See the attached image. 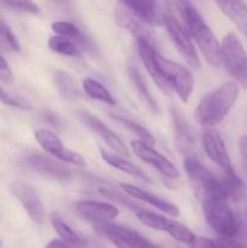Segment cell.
I'll list each match as a JSON object with an SVG mask.
<instances>
[{"mask_svg":"<svg viewBox=\"0 0 247 248\" xmlns=\"http://www.w3.org/2000/svg\"><path fill=\"white\" fill-rule=\"evenodd\" d=\"M164 24L170 38L173 41L178 52L183 56L185 62L194 69H200V57H199V53L193 43V38H191L190 33L185 28V26L170 12L165 14Z\"/></svg>","mask_w":247,"mask_h":248,"instance_id":"8992f818","label":"cell"},{"mask_svg":"<svg viewBox=\"0 0 247 248\" xmlns=\"http://www.w3.org/2000/svg\"><path fill=\"white\" fill-rule=\"evenodd\" d=\"M51 222H52L53 229L56 230V232L60 235V237L63 241L68 242V244L72 245V246H82V245H85L87 242L86 239L79 236V235H77V232L63 220V218L61 217L58 213L53 212L52 215H51Z\"/></svg>","mask_w":247,"mask_h":248,"instance_id":"4316f807","label":"cell"},{"mask_svg":"<svg viewBox=\"0 0 247 248\" xmlns=\"http://www.w3.org/2000/svg\"><path fill=\"white\" fill-rule=\"evenodd\" d=\"M0 248H2V242H1V240H0Z\"/></svg>","mask_w":247,"mask_h":248,"instance_id":"b9f144b4","label":"cell"},{"mask_svg":"<svg viewBox=\"0 0 247 248\" xmlns=\"http://www.w3.org/2000/svg\"><path fill=\"white\" fill-rule=\"evenodd\" d=\"M0 80L5 84H12L14 82V73L10 68L9 63L4 57L0 55Z\"/></svg>","mask_w":247,"mask_h":248,"instance_id":"8d00e7d4","label":"cell"},{"mask_svg":"<svg viewBox=\"0 0 247 248\" xmlns=\"http://www.w3.org/2000/svg\"><path fill=\"white\" fill-rule=\"evenodd\" d=\"M137 46H138V52H139L140 60H142L143 64H144L145 69L149 73V75L152 77V79L154 80L155 84L157 85L160 90L165 93H171L173 90L170 86L169 82L164 79L162 74L160 73L159 67H157L156 58H155V52H156V47L154 45H152L148 41L142 40V39H138L137 40Z\"/></svg>","mask_w":247,"mask_h":248,"instance_id":"e0dca14e","label":"cell"},{"mask_svg":"<svg viewBox=\"0 0 247 248\" xmlns=\"http://www.w3.org/2000/svg\"><path fill=\"white\" fill-rule=\"evenodd\" d=\"M96 228L118 248H159L135 229L125 225L113 224L109 222L97 224Z\"/></svg>","mask_w":247,"mask_h":248,"instance_id":"ba28073f","label":"cell"},{"mask_svg":"<svg viewBox=\"0 0 247 248\" xmlns=\"http://www.w3.org/2000/svg\"><path fill=\"white\" fill-rule=\"evenodd\" d=\"M60 1H64V0H60Z\"/></svg>","mask_w":247,"mask_h":248,"instance_id":"7bdbcfd3","label":"cell"},{"mask_svg":"<svg viewBox=\"0 0 247 248\" xmlns=\"http://www.w3.org/2000/svg\"><path fill=\"white\" fill-rule=\"evenodd\" d=\"M131 148H132L133 153L138 159L156 169L160 173L164 174L167 178L174 179L179 178V176H181L178 169L161 153L155 150L152 147V144H148V143L138 140L131 142Z\"/></svg>","mask_w":247,"mask_h":248,"instance_id":"30bf717a","label":"cell"},{"mask_svg":"<svg viewBox=\"0 0 247 248\" xmlns=\"http://www.w3.org/2000/svg\"><path fill=\"white\" fill-rule=\"evenodd\" d=\"M207 224L219 237H235L240 232V220L229 205V198L220 179L195 186Z\"/></svg>","mask_w":247,"mask_h":248,"instance_id":"6da1fadb","label":"cell"},{"mask_svg":"<svg viewBox=\"0 0 247 248\" xmlns=\"http://www.w3.org/2000/svg\"><path fill=\"white\" fill-rule=\"evenodd\" d=\"M218 9L237 27L240 31L247 33V5L244 0H215Z\"/></svg>","mask_w":247,"mask_h":248,"instance_id":"44dd1931","label":"cell"},{"mask_svg":"<svg viewBox=\"0 0 247 248\" xmlns=\"http://www.w3.org/2000/svg\"><path fill=\"white\" fill-rule=\"evenodd\" d=\"M119 186L121 188V190L125 191L126 194H128L131 198L136 199V200L144 201V202L154 206L155 208H157L159 211H162V212L171 216V217H178L179 216L178 207H177L174 203L170 202V201L165 200V199L160 198V196L154 195V194L149 193V191L147 190H143V189L138 188V186H132V184L120 183Z\"/></svg>","mask_w":247,"mask_h":248,"instance_id":"ac0fdd59","label":"cell"},{"mask_svg":"<svg viewBox=\"0 0 247 248\" xmlns=\"http://www.w3.org/2000/svg\"><path fill=\"white\" fill-rule=\"evenodd\" d=\"M155 58L164 79L169 82L172 90L176 91L179 98L186 103L194 91V77L190 70L181 63L167 60L157 51L155 52Z\"/></svg>","mask_w":247,"mask_h":248,"instance_id":"5b68a950","label":"cell"},{"mask_svg":"<svg viewBox=\"0 0 247 248\" xmlns=\"http://www.w3.org/2000/svg\"><path fill=\"white\" fill-rule=\"evenodd\" d=\"M184 170L186 176L195 186H202V184L210 183L215 181L217 177L210 171L206 166H203L196 156H185L184 157Z\"/></svg>","mask_w":247,"mask_h":248,"instance_id":"cb8c5ba5","label":"cell"},{"mask_svg":"<svg viewBox=\"0 0 247 248\" xmlns=\"http://www.w3.org/2000/svg\"><path fill=\"white\" fill-rule=\"evenodd\" d=\"M45 119L50 125L55 126V127H58V126H60V120H58V118L56 116V114L45 113Z\"/></svg>","mask_w":247,"mask_h":248,"instance_id":"ab89813d","label":"cell"},{"mask_svg":"<svg viewBox=\"0 0 247 248\" xmlns=\"http://www.w3.org/2000/svg\"><path fill=\"white\" fill-rule=\"evenodd\" d=\"M74 211L85 220L97 224L109 223L115 219L120 211L114 203L99 202L93 200H81L74 203Z\"/></svg>","mask_w":247,"mask_h":248,"instance_id":"9a60e30c","label":"cell"},{"mask_svg":"<svg viewBox=\"0 0 247 248\" xmlns=\"http://www.w3.org/2000/svg\"><path fill=\"white\" fill-rule=\"evenodd\" d=\"M0 40H1L10 50L16 51V52H18V51L21 50L16 35H15L14 31H11L9 24L5 23L2 19H0Z\"/></svg>","mask_w":247,"mask_h":248,"instance_id":"e575fe53","label":"cell"},{"mask_svg":"<svg viewBox=\"0 0 247 248\" xmlns=\"http://www.w3.org/2000/svg\"><path fill=\"white\" fill-rule=\"evenodd\" d=\"M34 137L39 145L43 148L44 152L57 157L61 161L75 165L77 167L86 166V160L79 153L63 147L60 137L52 131L47 130V128H39L34 132Z\"/></svg>","mask_w":247,"mask_h":248,"instance_id":"9c48e42d","label":"cell"},{"mask_svg":"<svg viewBox=\"0 0 247 248\" xmlns=\"http://www.w3.org/2000/svg\"><path fill=\"white\" fill-rule=\"evenodd\" d=\"M10 190L22 203L31 219L36 224H43L45 220V211L36 189L26 182L17 181L10 186Z\"/></svg>","mask_w":247,"mask_h":248,"instance_id":"7c38bea8","label":"cell"},{"mask_svg":"<svg viewBox=\"0 0 247 248\" xmlns=\"http://www.w3.org/2000/svg\"><path fill=\"white\" fill-rule=\"evenodd\" d=\"M224 190L227 193L229 200L237 201L242 198L245 190V184L242 179L237 176L234 169L229 170V171H224V176L220 179Z\"/></svg>","mask_w":247,"mask_h":248,"instance_id":"f546056e","label":"cell"},{"mask_svg":"<svg viewBox=\"0 0 247 248\" xmlns=\"http://www.w3.org/2000/svg\"><path fill=\"white\" fill-rule=\"evenodd\" d=\"M246 36H247V33H246Z\"/></svg>","mask_w":247,"mask_h":248,"instance_id":"ee69618b","label":"cell"},{"mask_svg":"<svg viewBox=\"0 0 247 248\" xmlns=\"http://www.w3.org/2000/svg\"><path fill=\"white\" fill-rule=\"evenodd\" d=\"M128 10L140 21L153 23L156 17L155 0H123Z\"/></svg>","mask_w":247,"mask_h":248,"instance_id":"484cf974","label":"cell"},{"mask_svg":"<svg viewBox=\"0 0 247 248\" xmlns=\"http://www.w3.org/2000/svg\"><path fill=\"white\" fill-rule=\"evenodd\" d=\"M6 48H7V46L5 45L1 40H0V50H6Z\"/></svg>","mask_w":247,"mask_h":248,"instance_id":"60d3db41","label":"cell"},{"mask_svg":"<svg viewBox=\"0 0 247 248\" xmlns=\"http://www.w3.org/2000/svg\"><path fill=\"white\" fill-rule=\"evenodd\" d=\"M70 247H72V245L63 241L62 239L51 240V241L47 244V246H46V248H70Z\"/></svg>","mask_w":247,"mask_h":248,"instance_id":"f35d334b","label":"cell"},{"mask_svg":"<svg viewBox=\"0 0 247 248\" xmlns=\"http://www.w3.org/2000/svg\"><path fill=\"white\" fill-rule=\"evenodd\" d=\"M51 29L57 35L72 39L73 41H75L80 46L81 50L87 51V52H93L94 51V45L92 44V41L75 24L65 21H56L51 24Z\"/></svg>","mask_w":247,"mask_h":248,"instance_id":"7402d4cb","label":"cell"},{"mask_svg":"<svg viewBox=\"0 0 247 248\" xmlns=\"http://www.w3.org/2000/svg\"><path fill=\"white\" fill-rule=\"evenodd\" d=\"M189 246L191 248H246L244 244L234 240V237L207 239V237L195 236Z\"/></svg>","mask_w":247,"mask_h":248,"instance_id":"4dcf8cb0","label":"cell"},{"mask_svg":"<svg viewBox=\"0 0 247 248\" xmlns=\"http://www.w3.org/2000/svg\"><path fill=\"white\" fill-rule=\"evenodd\" d=\"M135 215L144 225L152 228V229L159 230V232H167L176 241L181 242V244L190 245L193 240L195 239V234L189 228H186L185 225L177 222V220L171 219V218H167L162 215H157V213L149 212L144 208L136 212Z\"/></svg>","mask_w":247,"mask_h":248,"instance_id":"52a82bcc","label":"cell"},{"mask_svg":"<svg viewBox=\"0 0 247 248\" xmlns=\"http://www.w3.org/2000/svg\"><path fill=\"white\" fill-rule=\"evenodd\" d=\"M26 164L31 170L38 172L39 174L53 179V181L68 182L73 177L72 171L68 167H65L64 165L56 162L55 160L50 159L46 155L38 154V153L29 154L26 157Z\"/></svg>","mask_w":247,"mask_h":248,"instance_id":"2e32d148","label":"cell"},{"mask_svg":"<svg viewBox=\"0 0 247 248\" xmlns=\"http://www.w3.org/2000/svg\"><path fill=\"white\" fill-rule=\"evenodd\" d=\"M115 18L119 26L121 28L126 29L127 31H130L132 36H135L136 40L142 39V40L148 41V43H150L156 47L153 35L145 27L142 26V23H140V21L137 18L136 15H132L131 11H127L126 9H123V7H118L115 10Z\"/></svg>","mask_w":247,"mask_h":248,"instance_id":"d6986e66","label":"cell"},{"mask_svg":"<svg viewBox=\"0 0 247 248\" xmlns=\"http://www.w3.org/2000/svg\"><path fill=\"white\" fill-rule=\"evenodd\" d=\"M82 90L90 98L101 101L103 103L110 104V106H114L116 103L115 98L107 90V87L99 81H97V80L92 79V78H86V79L82 80Z\"/></svg>","mask_w":247,"mask_h":248,"instance_id":"83f0119b","label":"cell"},{"mask_svg":"<svg viewBox=\"0 0 247 248\" xmlns=\"http://www.w3.org/2000/svg\"><path fill=\"white\" fill-rule=\"evenodd\" d=\"M201 144L208 159L215 162L223 171L234 169L232 165L229 153L220 133L215 127H203L201 133Z\"/></svg>","mask_w":247,"mask_h":248,"instance_id":"8fae6325","label":"cell"},{"mask_svg":"<svg viewBox=\"0 0 247 248\" xmlns=\"http://www.w3.org/2000/svg\"><path fill=\"white\" fill-rule=\"evenodd\" d=\"M50 50L60 55L68 56V57H80L81 56V48L72 39L65 38L62 35H53L48 39L47 43Z\"/></svg>","mask_w":247,"mask_h":248,"instance_id":"f1b7e54d","label":"cell"},{"mask_svg":"<svg viewBox=\"0 0 247 248\" xmlns=\"http://www.w3.org/2000/svg\"><path fill=\"white\" fill-rule=\"evenodd\" d=\"M53 80H55V86L58 93L67 101L74 102L82 97L81 90L77 85V81L69 73L57 70L53 74Z\"/></svg>","mask_w":247,"mask_h":248,"instance_id":"603a6c76","label":"cell"},{"mask_svg":"<svg viewBox=\"0 0 247 248\" xmlns=\"http://www.w3.org/2000/svg\"><path fill=\"white\" fill-rule=\"evenodd\" d=\"M240 87L229 81L220 85L200 99L194 111L195 121L202 127H215L222 123L237 101Z\"/></svg>","mask_w":247,"mask_h":248,"instance_id":"3957f363","label":"cell"},{"mask_svg":"<svg viewBox=\"0 0 247 248\" xmlns=\"http://www.w3.org/2000/svg\"><path fill=\"white\" fill-rule=\"evenodd\" d=\"M98 193L101 194L102 196H104L108 200L113 201V202L119 203V205L124 206V207L128 208L132 212H138V211L143 210L142 206H139L138 203H136L133 201V198H131L128 194H126L125 191H118L114 190V189H109V188H99Z\"/></svg>","mask_w":247,"mask_h":248,"instance_id":"1f68e13d","label":"cell"},{"mask_svg":"<svg viewBox=\"0 0 247 248\" xmlns=\"http://www.w3.org/2000/svg\"><path fill=\"white\" fill-rule=\"evenodd\" d=\"M176 1L183 24L190 33L191 38L195 40L205 60L210 64L219 67L222 64L220 43L216 38L212 29L208 27L191 0H176Z\"/></svg>","mask_w":247,"mask_h":248,"instance_id":"7a4b0ae2","label":"cell"},{"mask_svg":"<svg viewBox=\"0 0 247 248\" xmlns=\"http://www.w3.org/2000/svg\"><path fill=\"white\" fill-rule=\"evenodd\" d=\"M222 64L239 86L247 91V52L234 33L223 38L220 44Z\"/></svg>","mask_w":247,"mask_h":248,"instance_id":"277c9868","label":"cell"},{"mask_svg":"<svg viewBox=\"0 0 247 248\" xmlns=\"http://www.w3.org/2000/svg\"><path fill=\"white\" fill-rule=\"evenodd\" d=\"M110 118H113L114 120L119 121V123L123 124L124 126H126L131 132L135 133V135L137 136L140 140H143V142L148 143V144H154L155 143L154 136L150 133V131L148 130V128H145L144 126H142L140 124L136 123V121L131 120V119L124 118V116H119V115H111V114H110Z\"/></svg>","mask_w":247,"mask_h":248,"instance_id":"d6a6232c","label":"cell"},{"mask_svg":"<svg viewBox=\"0 0 247 248\" xmlns=\"http://www.w3.org/2000/svg\"><path fill=\"white\" fill-rule=\"evenodd\" d=\"M239 150L244 161L247 162V135L241 136L239 140Z\"/></svg>","mask_w":247,"mask_h":248,"instance_id":"74e56055","label":"cell"},{"mask_svg":"<svg viewBox=\"0 0 247 248\" xmlns=\"http://www.w3.org/2000/svg\"><path fill=\"white\" fill-rule=\"evenodd\" d=\"M77 118L82 125L86 126L89 130L96 133L103 142H106V144L110 147L114 152L123 155V156H130V152L124 144L121 138L115 132H113L108 126L104 125L97 116H94L93 114L87 110H77Z\"/></svg>","mask_w":247,"mask_h":248,"instance_id":"4fadbf2b","label":"cell"},{"mask_svg":"<svg viewBox=\"0 0 247 248\" xmlns=\"http://www.w3.org/2000/svg\"><path fill=\"white\" fill-rule=\"evenodd\" d=\"M0 102H2V103L6 104V106L23 109V110H31V109H33V107L29 103H27V102L21 101V99L16 98V97L10 96L1 86H0Z\"/></svg>","mask_w":247,"mask_h":248,"instance_id":"d590c367","label":"cell"},{"mask_svg":"<svg viewBox=\"0 0 247 248\" xmlns=\"http://www.w3.org/2000/svg\"><path fill=\"white\" fill-rule=\"evenodd\" d=\"M128 75H130L131 80H132L133 85H135L136 90H137L138 94H139L140 99H142V102L144 103V106L147 107L153 114H156L157 111H159L156 101L154 99L153 94L150 93L149 87H148L147 82H145L144 78L142 77V74H140L136 68L130 67L128 68Z\"/></svg>","mask_w":247,"mask_h":248,"instance_id":"d4e9b609","label":"cell"},{"mask_svg":"<svg viewBox=\"0 0 247 248\" xmlns=\"http://www.w3.org/2000/svg\"><path fill=\"white\" fill-rule=\"evenodd\" d=\"M170 113H171V119L173 123L174 142H176L177 149L181 152V154L184 155V157L196 156V140L193 127L178 108L171 107Z\"/></svg>","mask_w":247,"mask_h":248,"instance_id":"5bb4252c","label":"cell"},{"mask_svg":"<svg viewBox=\"0 0 247 248\" xmlns=\"http://www.w3.org/2000/svg\"><path fill=\"white\" fill-rule=\"evenodd\" d=\"M0 5L5 9L19 12V14L36 15L40 12L39 6L33 0H0Z\"/></svg>","mask_w":247,"mask_h":248,"instance_id":"836d02e7","label":"cell"},{"mask_svg":"<svg viewBox=\"0 0 247 248\" xmlns=\"http://www.w3.org/2000/svg\"><path fill=\"white\" fill-rule=\"evenodd\" d=\"M99 153H101V157L109 165V166L114 167L116 170L125 172V173L130 174V176L135 177V178L139 179V181L145 182V183H152V178L140 169L139 166L135 165L133 162L126 160L123 155L118 154V153L107 152L103 148H99Z\"/></svg>","mask_w":247,"mask_h":248,"instance_id":"ffe728a7","label":"cell"}]
</instances>
